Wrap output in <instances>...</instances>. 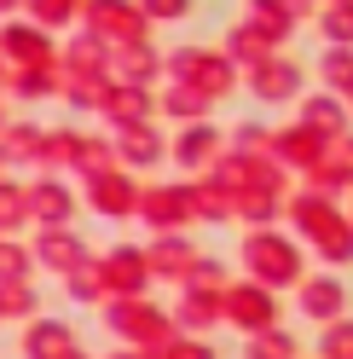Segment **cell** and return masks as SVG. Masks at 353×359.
<instances>
[{
  "instance_id": "6da1fadb",
  "label": "cell",
  "mask_w": 353,
  "mask_h": 359,
  "mask_svg": "<svg viewBox=\"0 0 353 359\" xmlns=\"http://www.w3.org/2000/svg\"><path fill=\"white\" fill-rule=\"evenodd\" d=\"M255 87H261V93H272V99H278V93H290V87H296V76L284 70V64H272L267 76H255Z\"/></svg>"
},
{
  "instance_id": "7a4b0ae2",
  "label": "cell",
  "mask_w": 353,
  "mask_h": 359,
  "mask_svg": "<svg viewBox=\"0 0 353 359\" xmlns=\"http://www.w3.org/2000/svg\"><path fill=\"white\" fill-rule=\"evenodd\" d=\"M93 18H99L104 29H116V24H127V18H134V12H127L122 0H99V6H93Z\"/></svg>"
},
{
  "instance_id": "3957f363",
  "label": "cell",
  "mask_w": 353,
  "mask_h": 359,
  "mask_svg": "<svg viewBox=\"0 0 353 359\" xmlns=\"http://www.w3.org/2000/svg\"><path fill=\"white\" fill-rule=\"evenodd\" d=\"M145 12H151V18H180L186 0H145Z\"/></svg>"
},
{
  "instance_id": "5b68a950",
  "label": "cell",
  "mask_w": 353,
  "mask_h": 359,
  "mask_svg": "<svg viewBox=\"0 0 353 359\" xmlns=\"http://www.w3.org/2000/svg\"><path fill=\"white\" fill-rule=\"evenodd\" d=\"M12 47H18V53H41V35H29V29H12Z\"/></svg>"
},
{
  "instance_id": "8992f818",
  "label": "cell",
  "mask_w": 353,
  "mask_h": 359,
  "mask_svg": "<svg viewBox=\"0 0 353 359\" xmlns=\"http://www.w3.org/2000/svg\"><path fill=\"white\" fill-rule=\"evenodd\" d=\"M330 29H336V35H353V18H347V12H336V18H330Z\"/></svg>"
},
{
  "instance_id": "52a82bcc",
  "label": "cell",
  "mask_w": 353,
  "mask_h": 359,
  "mask_svg": "<svg viewBox=\"0 0 353 359\" xmlns=\"http://www.w3.org/2000/svg\"><path fill=\"white\" fill-rule=\"evenodd\" d=\"M6 6H12V0H0V12H6Z\"/></svg>"
},
{
  "instance_id": "277c9868",
  "label": "cell",
  "mask_w": 353,
  "mask_h": 359,
  "mask_svg": "<svg viewBox=\"0 0 353 359\" xmlns=\"http://www.w3.org/2000/svg\"><path fill=\"white\" fill-rule=\"evenodd\" d=\"M29 6H35L41 18H64V12H70V6H76V0H29Z\"/></svg>"
}]
</instances>
